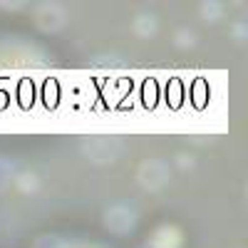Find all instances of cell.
Returning a JSON list of instances; mask_svg holds the SVG:
<instances>
[]
</instances>
